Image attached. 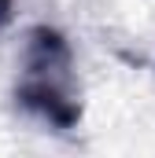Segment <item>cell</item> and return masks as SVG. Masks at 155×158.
Instances as JSON below:
<instances>
[{
	"instance_id": "obj_2",
	"label": "cell",
	"mask_w": 155,
	"mask_h": 158,
	"mask_svg": "<svg viewBox=\"0 0 155 158\" xmlns=\"http://www.w3.org/2000/svg\"><path fill=\"white\" fill-rule=\"evenodd\" d=\"M11 22V0H0V26Z\"/></svg>"
},
{
	"instance_id": "obj_1",
	"label": "cell",
	"mask_w": 155,
	"mask_h": 158,
	"mask_svg": "<svg viewBox=\"0 0 155 158\" xmlns=\"http://www.w3.org/2000/svg\"><path fill=\"white\" fill-rule=\"evenodd\" d=\"M15 107L55 132H70L81 121V92L74 52L52 26H33L22 48V70L15 81Z\"/></svg>"
}]
</instances>
